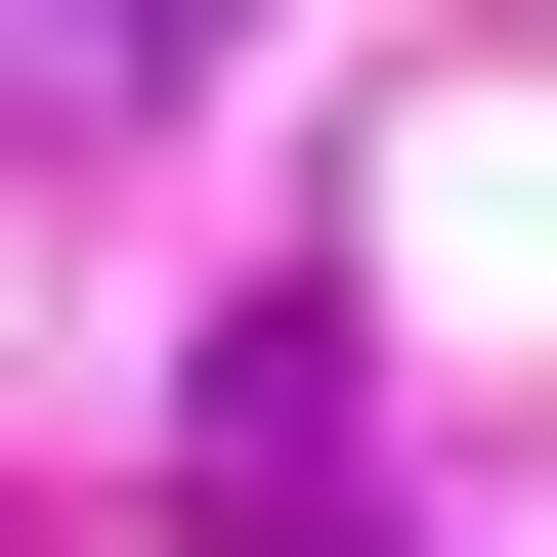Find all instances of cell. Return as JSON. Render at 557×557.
Listing matches in <instances>:
<instances>
[{"instance_id":"6da1fadb","label":"cell","mask_w":557,"mask_h":557,"mask_svg":"<svg viewBox=\"0 0 557 557\" xmlns=\"http://www.w3.org/2000/svg\"><path fill=\"white\" fill-rule=\"evenodd\" d=\"M0 44H44V86H172V0H0Z\"/></svg>"}]
</instances>
